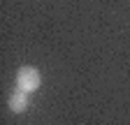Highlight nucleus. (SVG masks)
Wrapping results in <instances>:
<instances>
[{"mask_svg":"<svg viewBox=\"0 0 130 125\" xmlns=\"http://www.w3.org/2000/svg\"><path fill=\"white\" fill-rule=\"evenodd\" d=\"M42 86V74L40 70L30 67V65H23L19 72H16V88L23 90V93H35L40 90Z\"/></svg>","mask_w":130,"mask_h":125,"instance_id":"obj_1","label":"nucleus"},{"mask_svg":"<svg viewBox=\"0 0 130 125\" xmlns=\"http://www.w3.org/2000/svg\"><path fill=\"white\" fill-rule=\"evenodd\" d=\"M7 107H9V111H12V114H23L26 109L30 107L28 93H23V90H19V88H16L12 95H9V100H7Z\"/></svg>","mask_w":130,"mask_h":125,"instance_id":"obj_2","label":"nucleus"}]
</instances>
